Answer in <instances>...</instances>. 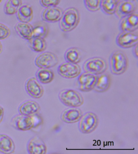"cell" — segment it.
Listing matches in <instances>:
<instances>
[{"mask_svg": "<svg viewBox=\"0 0 138 154\" xmlns=\"http://www.w3.org/2000/svg\"><path fill=\"white\" fill-rule=\"evenodd\" d=\"M80 21V14L77 9L70 7L63 11L59 20V27L62 31L69 32L77 26Z\"/></svg>", "mask_w": 138, "mask_h": 154, "instance_id": "obj_1", "label": "cell"}, {"mask_svg": "<svg viewBox=\"0 0 138 154\" xmlns=\"http://www.w3.org/2000/svg\"><path fill=\"white\" fill-rule=\"evenodd\" d=\"M109 61L110 70L113 74L120 75L127 70L128 61L124 52L120 51L113 52L110 56Z\"/></svg>", "mask_w": 138, "mask_h": 154, "instance_id": "obj_2", "label": "cell"}, {"mask_svg": "<svg viewBox=\"0 0 138 154\" xmlns=\"http://www.w3.org/2000/svg\"><path fill=\"white\" fill-rule=\"evenodd\" d=\"M59 98L65 105L71 107H78L83 104V98L81 94L75 90L67 89L62 90Z\"/></svg>", "mask_w": 138, "mask_h": 154, "instance_id": "obj_3", "label": "cell"}, {"mask_svg": "<svg viewBox=\"0 0 138 154\" xmlns=\"http://www.w3.org/2000/svg\"><path fill=\"white\" fill-rule=\"evenodd\" d=\"M108 65L104 58L98 57L91 58L86 60L83 65L85 72L99 75L104 73L107 70Z\"/></svg>", "mask_w": 138, "mask_h": 154, "instance_id": "obj_4", "label": "cell"}, {"mask_svg": "<svg viewBox=\"0 0 138 154\" xmlns=\"http://www.w3.org/2000/svg\"><path fill=\"white\" fill-rule=\"evenodd\" d=\"M79 121V129L83 134H90L93 132L98 124V117L91 112H88L82 115Z\"/></svg>", "mask_w": 138, "mask_h": 154, "instance_id": "obj_5", "label": "cell"}, {"mask_svg": "<svg viewBox=\"0 0 138 154\" xmlns=\"http://www.w3.org/2000/svg\"><path fill=\"white\" fill-rule=\"evenodd\" d=\"M97 79V75L84 72L78 77L76 81L77 88L82 92L90 91L94 88Z\"/></svg>", "mask_w": 138, "mask_h": 154, "instance_id": "obj_6", "label": "cell"}, {"mask_svg": "<svg viewBox=\"0 0 138 154\" xmlns=\"http://www.w3.org/2000/svg\"><path fill=\"white\" fill-rule=\"evenodd\" d=\"M35 122L33 116L16 115L11 120V125L14 129L20 131H27L35 127Z\"/></svg>", "mask_w": 138, "mask_h": 154, "instance_id": "obj_7", "label": "cell"}, {"mask_svg": "<svg viewBox=\"0 0 138 154\" xmlns=\"http://www.w3.org/2000/svg\"><path fill=\"white\" fill-rule=\"evenodd\" d=\"M58 63V58L52 52H46L38 56L35 60V64L40 69H49L54 67Z\"/></svg>", "mask_w": 138, "mask_h": 154, "instance_id": "obj_8", "label": "cell"}, {"mask_svg": "<svg viewBox=\"0 0 138 154\" xmlns=\"http://www.w3.org/2000/svg\"><path fill=\"white\" fill-rule=\"evenodd\" d=\"M138 42V34L135 32H122L116 39L117 45L124 48L135 47Z\"/></svg>", "mask_w": 138, "mask_h": 154, "instance_id": "obj_9", "label": "cell"}, {"mask_svg": "<svg viewBox=\"0 0 138 154\" xmlns=\"http://www.w3.org/2000/svg\"><path fill=\"white\" fill-rule=\"evenodd\" d=\"M137 8V4L135 1L123 0L118 2L115 12L118 18L122 19L135 13Z\"/></svg>", "mask_w": 138, "mask_h": 154, "instance_id": "obj_10", "label": "cell"}, {"mask_svg": "<svg viewBox=\"0 0 138 154\" xmlns=\"http://www.w3.org/2000/svg\"><path fill=\"white\" fill-rule=\"evenodd\" d=\"M57 72L66 79H74L78 77L81 73V68L77 63H63L57 68Z\"/></svg>", "mask_w": 138, "mask_h": 154, "instance_id": "obj_11", "label": "cell"}, {"mask_svg": "<svg viewBox=\"0 0 138 154\" xmlns=\"http://www.w3.org/2000/svg\"><path fill=\"white\" fill-rule=\"evenodd\" d=\"M25 89L27 94L34 99H40L44 92L43 87L35 77H31L26 82Z\"/></svg>", "mask_w": 138, "mask_h": 154, "instance_id": "obj_12", "label": "cell"}, {"mask_svg": "<svg viewBox=\"0 0 138 154\" xmlns=\"http://www.w3.org/2000/svg\"><path fill=\"white\" fill-rule=\"evenodd\" d=\"M138 28V13H133L122 18L120 29L122 32H135Z\"/></svg>", "mask_w": 138, "mask_h": 154, "instance_id": "obj_13", "label": "cell"}, {"mask_svg": "<svg viewBox=\"0 0 138 154\" xmlns=\"http://www.w3.org/2000/svg\"><path fill=\"white\" fill-rule=\"evenodd\" d=\"M63 13V10L60 7L57 6L47 7L41 14V18L43 21L54 23L59 21Z\"/></svg>", "mask_w": 138, "mask_h": 154, "instance_id": "obj_14", "label": "cell"}, {"mask_svg": "<svg viewBox=\"0 0 138 154\" xmlns=\"http://www.w3.org/2000/svg\"><path fill=\"white\" fill-rule=\"evenodd\" d=\"M27 150L29 154H45L47 152V147L43 140L38 137H34L28 142Z\"/></svg>", "mask_w": 138, "mask_h": 154, "instance_id": "obj_15", "label": "cell"}, {"mask_svg": "<svg viewBox=\"0 0 138 154\" xmlns=\"http://www.w3.org/2000/svg\"><path fill=\"white\" fill-rule=\"evenodd\" d=\"M81 110L76 107L68 108L61 114L62 121L66 123H74L78 122L82 116Z\"/></svg>", "mask_w": 138, "mask_h": 154, "instance_id": "obj_16", "label": "cell"}, {"mask_svg": "<svg viewBox=\"0 0 138 154\" xmlns=\"http://www.w3.org/2000/svg\"><path fill=\"white\" fill-rule=\"evenodd\" d=\"M40 105L34 100H27L22 103L18 108L20 115L33 116L40 111Z\"/></svg>", "mask_w": 138, "mask_h": 154, "instance_id": "obj_17", "label": "cell"}, {"mask_svg": "<svg viewBox=\"0 0 138 154\" xmlns=\"http://www.w3.org/2000/svg\"><path fill=\"white\" fill-rule=\"evenodd\" d=\"M17 18L22 23H29L33 18V10L28 4L22 5L17 13Z\"/></svg>", "mask_w": 138, "mask_h": 154, "instance_id": "obj_18", "label": "cell"}, {"mask_svg": "<svg viewBox=\"0 0 138 154\" xmlns=\"http://www.w3.org/2000/svg\"><path fill=\"white\" fill-rule=\"evenodd\" d=\"M15 145L13 139L5 134H0V152L10 154L14 152Z\"/></svg>", "mask_w": 138, "mask_h": 154, "instance_id": "obj_19", "label": "cell"}, {"mask_svg": "<svg viewBox=\"0 0 138 154\" xmlns=\"http://www.w3.org/2000/svg\"><path fill=\"white\" fill-rule=\"evenodd\" d=\"M17 34L24 39L29 40L33 37L32 25L28 23L19 22L14 26Z\"/></svg>", "mask_w": 138, "mask_h": 154, "instance_id": "obj_20", "label": "cell"}, {"mask_svg": "<svg viewBox=\"0 0 138 154\" xmlns=\"http://www.w3.org/2000/svg\"><path fill=\"white\" fill-rule=\"evenodd\" d=\"M110 77L107 74L104 73L97 76V81L93 89L97 92L106 91L110 85Z\"/></svg>", "mask_w": 138, "mask_h": 154, "instance_id": "obj_21", "label": "cell"}, {"mask_svg": "<svg viewBox=\"0 0 138 154\" xmlns=\"http://www.w3.org/2000/svg\"><path fill=\"white\" fill-rule=\"evenodd\" d=\"M65 59L68 63H78L81 60V51L77 48H70L65 53Z\"/></svg>", "mask_w": 138, "mask_h": 154, "instance_id": "obj_22", "label": "cell"}, {"mask_svg": "<svg viewBox=\"0 0 138 154\" xmlns=\"http://www.w3.org/2000/svg\"><path fill=\"white\" fill-rule=\"evenodd\" d=\"M38 82L43 84L51 82L54 79V73L49 69H40L36 73Z\"/></svg>", "mask_w": 138, "mask_h": 154, "instance_id": "obj_23", "label": "cell"}, {"mask_svg": "<svg viewBox=\"0 0 138 154\" xmlns=\"http://www.w3.org/2000/svg\"><path fill=\"white\" fill-rule=\"evenodd\" d=\"M33 37L44 38L48 33V27L43 22H37L32 25Z\"/></svg>", "mask_w": 138, "mask_h": 154, "instance_id": "obj_24", "label": "cell"}, {"mask_svg": "<svg viewBox=\"0 0 138 154\" xmlns=\"http://www.w3.org/2000/svg\"><path fill=\"white\" fill-rule=\"evenodd\" d=\"M28 41L29 47L34 52H43L47 48L46 42L44 38L32 37Z\"/></svg>", "mask_w": 138, "mask_h": 154, "instance_id": "obj_25", "label": "cell"}, {"mask_svg": "<svg viewBox=\"0 0 138 154\" xmlns=\"http://www.w3.org/2000/svg\"><path fill=\"white\" fill-rule=\"evenodd\" d=\"M118 0H101V9L106 14L111 15L115 14Z\"/></svg>", "mask_w": 138, "mask_h": 154, "instance_id": "obj_26", "label": "cell"}, {"mask_svg": "<svg viewBox=\"0 0 138 154\" xmlns=\"http://www.w3.org/2000/svg\"><path fill=\"white\" fill-rule=\"evenodd\" d=\"M22 5V0H8L4 6V13L9 16L15 14Z\"/></svg>", "mask_w": 138, "mask_h": 154, "instance_id": "obj_27", "label": "cell"}, {"mask_svg": "<svg viewBox=\"0 0 138 154\" xmlns=\"http://www.w3.org/2000/svg\"><path fill=\"white\" fill-rule=\"evenodd\" d=\"M101 0H84L86 8L91 12H95L101 9Z\"/></svg>", "mask_w": 138, "mask_h": 154, "instance_id": "obj_28", "label": "cell"}, {"mask_svg": "<svg viewBox=\"0 0 138 154\" xmlns=\"http://www.w3.org/2000/svg\"><path fill=\"white\" fill-rule=\"evenodd\" d=\"M11 31L9 28L3 24L0 23V40H4L8 37Z\"/></svg>", "mask_w": 138, "mask_h": 154, "instance_id": "obj_29", "label": "cell"}, {"mask_svg": "<svg viewBox=\"0 0 138 154\" xmlns=\"http://www.w3.org/2000/svg\"><path fill=\"white\" fill-rule=\"evenodd\" d=\"M61 2V0H40L42 6L47 7L56 6Z\"/></svg>", "mask_w": 138, "mask_h": 154, "instance_id": "obj_30", "label": "cell"}, {"mask_svg": "<svg viewBox=\"0 0 138 154\" xmlns=\"http://www.w3.org/2000/svg\"><path fill=\"white\" fill-rule=\"evenodd\" d=\"M4 115V110L2 106H0V124L2 122L3 119Z\"/></svg>", "mask_w": 138, "mask_h": 154, "instance_id": "obj_31", "label": "cell"}, {"mask_svg": "<svg viewBox=\"0 0 138 154\" xmlns=\"http://www.w3.org/2000/svg\"><path fill=\"white\" fill-rule=\"evenodd\" d=\"M133 55H135V57L136 58H138V46H137V45H136V46L134 47V49H133Z\"/></svg>", "mask_w": 138, "mask_h": 154, "instance_id": "obj_32", "label": "cell"}, {"mask_svg": "<svg viewBox=\"0 0 138 154\" xmlns=\"http://www.w3.org/2000/svg\"><path fill=\"white\" fill-rule=\"evenodd\" d=\"M2 51V45L1 43L0 42V53H1Z\"/></svg>", "mask_w": 138, "mask_h": 154, "instance_id": "obj_33", "label": "cell"}, {"mask_svg": "<svg viewBox=\"0 0 138 154\" xmlns=\"http://www.w3.org/2000/svg\"><path fill=\"white\" fill-rule=\"evenodd\" d=\"M2 0H0V3H1V2H2Z\"/></svg>", "mask_w": 138, "mask_h": 154, "instance_id": "obj_34", "label": "cell"}, {"mask_svg": "<svg viewBox=\"0 0 138 154\" xmlns=\"http://www.w3.org/2000/svg\"><path fill=\"white\" fill-rule=\"evenodd\" d=\"M133 1H135V0H133Z\"/></svg>", "mask_w": 138, "mask_h": 154, "instance_id": "obj_35", "label": "cell"}]
</instances>
